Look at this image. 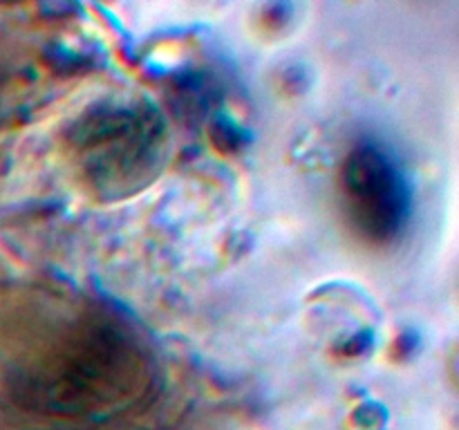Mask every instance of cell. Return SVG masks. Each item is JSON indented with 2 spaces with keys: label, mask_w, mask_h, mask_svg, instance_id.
Listing matches in <instances>:
<instances>
[{
  "label": "cell",
  "mask_w": 459,
  "mask_h": 430,
  "mask_svg": "<svg viewBox=\"0 0 459 430\" xmlns=\"http://www.w3.org/2000/svg\"><path fill=\"white\" fill-rule=\"evenodd\" d=\"M343 188L357 227L372 240H390L402 231L408 191L397 166L384 150L359 146L345 161Z\"/></svg>",
  "instance_id": "6da1fadb"
}]
</instances>
